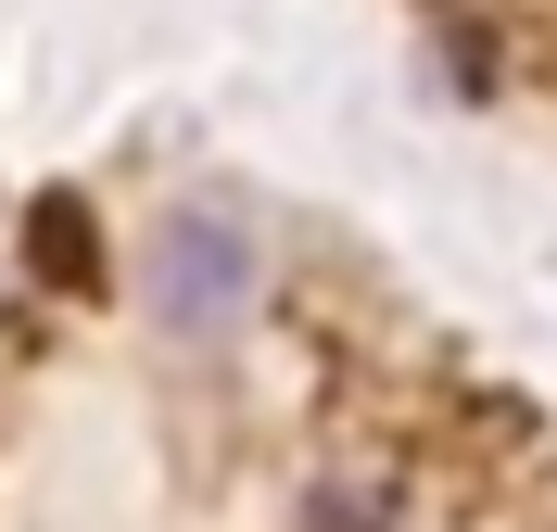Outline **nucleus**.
Returning a JSON list of instances; mask_svg holds the SVG:
<instances>
[{"mask_svg": "<svg viewBox=\"0 0 557 532\" xmlns=\"http://www.w3.org/2000/svg\"><path fill=\"white\" fill-rule=\"evenodd\" d=\"M139 305H152L177 343H215V330L253 305V253H242V228H215V215H177L165 242H152V267H139Z\"/></svg>", "mask_w": 557, "mask_h": 532, "instance_id": "1", "label": "nucleus"}, {"mask_svg": "<svg viewBox=\"0 0 557 532\" xmlns=\"http://www.w3.org/2000/svg\"><path fill=\"white\" fill-rule=\"evenodd\" d=\"M305 532H393V482H381V469H343V482H317Z\"/></svg>", "mask_w": 557, "mask_h": 532, "instance_id": "2", "label": "nucleus"}]
</instances>
